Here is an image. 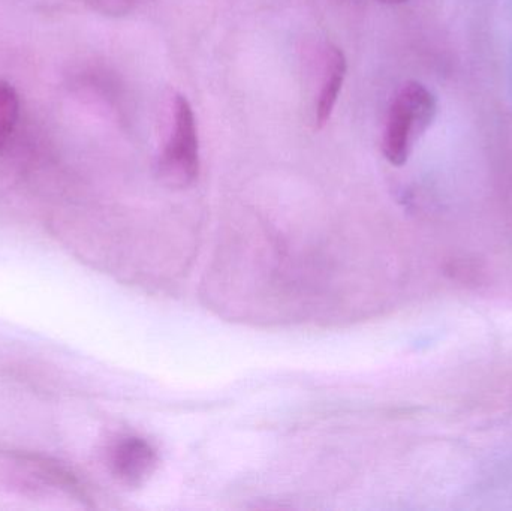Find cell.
<instances>
[{
	"label": "cell",
	"instance_id": "cell-1",
	"mask_svg": "<svg viewBox=\"0 0 512 511\" xmlns=\"http://www.w3.org/2000/svg\"><path fill=\"white\" fill-rule=\"evenodd\" d=\"M436 99L424 84L408 81L391 102L382 134V153L394 167L408 162L415 143L432 125Z\"/></svg>",
	"mask_w": 512,
	"mask_h": 511
},
{
	"label": "cell",
	"instance_id": "cell-2",
	"mask_svg": "<svg viewBox=\"0 0 512 511\" xmlns=\"http://www.w3.org/2000/svg\"><path fill=\"white\" fill-rule=\"evenodd\" d=\"M200 140L191 102L183 95L174 99L173 122L159 156V177L168 185L186 188L200 176Z\"/></svg>",
	"mask_w": 512,
	"mask_h": 511
},
{
	"label": "cell",
	"instance_id": "cell-3",
	"mask_svg": "<svg viewBox=\"0 0 512 511\" xmlns=\"http://www.w3.org/2000/svg\"><path fill=\"white\" fill-rule=\"evenodd\" d=\"M111 470L123 485L138 488L150 479L159 464L155 447L140 437H126L111 450Z\"/></svg>",
	"mask_w": 512,
	"mask_h": 511
},
{
	"label": "cell",
	"instance_id": "cell-4",
	"mask_svg": "<svg viewBox=\"0 0 512 511\" xmlns=\"http://www.w3.org/2000/svg\"><path fill=\"white\" fill-rule=\"evenodd\" d=\"M346 57L336 45H327L324 50V66H322V83L316 104V125L324 128L330 122L331 114L336 107L346 77Z\"/></svg>",
	"mask_w": 512,
	"mask_h": 511
},
{
	"label": "cell",
	"instance_id": "cell-5",
	"mask_svg": "<svg viewBox=\"0 0 512 511\" xmlns=\"http://www.w3.org/2000/svg\"><path fill=\"white\" fill-rule=\"evenodd\" d=\"M18 111H20V102H18L17 92L11 84L0 80V150L8 143L14 132Z\"/></svg>",
	"mask_w": 512,
	"mask_h": 511
},
{
	"label": "cell",
	"instance_id": "cell-6",
	"mask_svg": "<svg viewBox=\"0 0 512 511\" xmlns=\"http://www.w3.org/2000/svg\"><path fill=\"white\" fill-rule=\"evenodd\" d=\"M146 0H95L98 8L105 14L122 15L137 8L140 3Z\"/></svg>",
	"mask_w": 512,
	"mask_h": 511
},
{
	"label": "cell",
	"instance_id": "cell-7",
	"mask_svg": "<svg viewBox=\"0 0 512 511\" xmlns=\"http://www.w3.org/2000/svg\"><path fill=\"white\" fill-rule=\"evenodd\" d=\"M378 2L385 3V5H400V3H405L406 0H378Z\"/></svg>",
	"mask_w": 512,
	"mask_h": 511
}]
</instances>
